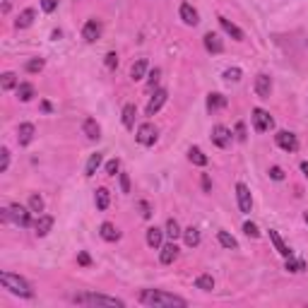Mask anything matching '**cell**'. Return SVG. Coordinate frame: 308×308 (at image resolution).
I'll use <instances>...</instances> for the list:
<instances>
[{
  "mask_svg": "<svg viewBox=\"0 0 308 308\" xmlns=\"http://www.w3.org/2000/svg\"><path fill=\"white\" fill-rule=\"evenodd\" d=\"M140 301L145 306H152V308H171V306H188V301L176 296V294H169V292H161V289H145L140 294Z\"/></svg>",
  "mask_w": 308,
  "mask_h": 308,
  "instance_id": "cell-1",
  "label": "cell"
},
{
  "mask_svg": "<svg viewBox=\"0 0 308 308\" xmlns=\"http://www.w3.org/2000/svg\"><path fill=\"white\" fill-rule=\"evenodd\" d=\"M0 282H3V286H5L8 292L17 294V296H22V299H32V296H34L29 282H27L24 277H19V275H12V272H0Z\"/></svg>",
  "mask_w": 308,
  "mask_h": 308,
  "instance_id": "cell-2",
  "label": "cell"
},
{
  "mask_svg": "<svg viewBox=\"0 0 308 308\" xmlns=\"http://www.w3.org/2000/svg\"><path fill=\"white\" fill-rule=\"evenodd\" d=\"M75 303L79 306H109V308H123L126 303L116 296H104V294H77V296H72Z\"/></svg>",
  "mask_w": 308,
  "mask_h": 308,
  "instance_id": "cell-3",
  "label": "cell"
},
{
  "mask_svg": "<svg viewBox=\"0 0 308 308\" xmlns=\"http://www.w3.org/2000/svg\"><path fill=\"white\" fill-rule=\"evenodd\" d=\"M3 219L5 221H15L17 227H29L32 224V217H29V210L22 205H10L5 212H3Z\"/></svg>",
  "mask_w": 308,
  "mask_h": 308,
  "instance_id": "cell-4",
  "label": "cell"
},
{
  "mask_svg": "<svg viewBox=\"0 0 308 308\" xmlns=\"http://www.w3.org/2000/svg\"><path fill=\"white\" fill-rule=\"evenodd\" d=\"M137 142L145 145V147H152V145L157 142V128L152 126V123H142V126L137 128Z\"/></svg>",
  "mask_w": 308,
  "mask_h": 308,
  "instance_id": "cell-5",
  "label": "cell"
},
{
  "mask_svg": "<svg viewBox=\"0 0 308 308\" xmlns=\"http://www.w3.org/2000/svg\"><path fill=\"white\" fill-rule=\"evenodd\" d=\"M275 142L282 147V150L286 152H296L299 150V140H296V135L289 133V130H279V133L275 135Z\"/></svg>",
  "mask_w": 308,
  "mask_h": 308,
  "instance_id": "cell-6",
  "label": "cell"
},
{
  "mask_svg": "<svg viewBox=\"0 0 308 308\" xmlns=\"http://www.w3.org/2000/svg\"><path fill=\"white\" fill-rule=\"evenodd\" d=\"M253 126L258 133H265V130H270V128L275 126V120H272V116H270L268 111L253 109Z\"/></svg>",
  "mask_w": 308,
  "mask_h": 308,
  "instance_id": "cell-7",
  "label": "cell"
},
{
  "mask_svg": "<svg viewBox=\"0 0 308 308\" xmlns=\"http://www.w3.org/2000/svg\"><path fill=\"white\" fill-rule=\"evenodd\" d=\"M236 198H238V207H241V212H251L253 210V198H251V190L245 183H238L236 186Z\"/></svg>",
  "mask_w": 308,
  "mask_h": 308,
  "instance_id": "cell-8",
  "label": "cell"
},
{
  "mask_svg": "<svg viewBox=\"0 0 308 308\" xmlns=\"http://www.w3.org/2000/svg\"><path fill=\"white\" fill-rule=\"evenodd\" d=\"M212 142L221 150H227L231 145V130L227 126H214L212 128Z\"/></svg>",
  "mask_w": 308,
  "mask_h": 308,
  "instance_id": "cell-9",
  "label": "cell"
},
{
  "mask_svg": "<svg viewBox=\"0 0 308 308\" xmlns=\"http://www.w3.org/2000/svg\"><path fill=\"white\" fill-rule=\"evenodd\" d=\"M255 92H258L260 99H270V94H272V79H270V75L260 72V75L255 77Z\"/></svg>",
  "mask_w": 308,
  "mask_h": 308,
  "instance_id": "cell-10",
  "label": "cell"
},
{
  "mask_svg": "<svg viewBox=\"0 0 308 308\" xmlns=\"http://www.w3.org/2000/svg\"><path fill=\"white\" fill-rule=\"evenodd\" d=\"M99 36H101V24L96 22V19H89V22L82 27V39L89 41V44H94Z\"/></svg>",
  "mask_w": 308,
  "mask_h": 308,
  "instance_id": "cell-11",
  "label": "cell"
},
{
  "mask_svg": "<svg viewBox=\"0 0 308 308\" xmlns=\"http://www.w3.org/2000/svg\"><path fill=\"white\" fill-rule=\"evenodd\" d=\"M166 99H169L166 89H157V92H154V96L150 99V104H147V116H154V113H157V111L166 104Z\"/></svg>",
  "mask_w": 308,
  "mask_h": 308,
  "instance_id": "cell-12",
  "label": "cell"
},
{
  "mask_svg": "<svg viewBox=\"0 0 308 308\" xmlns=\"http://www.w3.org/2000/svg\"><path fill=\"white\" fill-rule=\"evenodd\" d=\"M270 241H272V245H275V251L279 255H284V258H289V255H292V248L284 243V238L279 236L275 229H270Z\"/></svg>",
  "mask_w": 308,
  "mask_h": 308,
  "instance_id": "cell-13",
  "label": "cell"
},
{
  "mask_svg": "<svg viewBox=\"0 0 308 308\" xmlns=\"http://www.w3.org/2000/svg\"><path fill=\"white\" fill-rule=\"evenodd\" d=\"M34 135H36V130H34L32 123H22V126L17 128V142H19V145H29L34 140Z\"/></svg>",
  "mask_w": 308,
  "mask_h": 308,
  "instance_id": "cell-14",
  "label": "cell"
},
{
  "mask_svg": "<svg viewBox=\"0 0 308 308\" xmlns=\"http://www.w3.org/2000/svg\"><path fill=\"white\" fill-rule=\"evenodd\" d=\"M219 24H221V29H224V32L229 34V36H231L234 41H243V39H245L243 32H241V29H238V27H236L234 22H229L227 17H219Z\"/></svg>",
  "mask_w": 308,
  "mask_h": 308,
  "instance_id": "cell-15",
  "label": "cell"
},
{
  "mask_svg": "<svg viewBox=\"0 0 308 308\" xmlns=\"http://www.w3.org/2000/svg\"><path fill=\"white\" fill-rule=\"evenodd\" d=\"M181 19L186 24H190V27H195V24L200 22V19H198V10L193 8L190 3H183V5H181Z\"/></svg>",
  "mask_w": 308,
  "mask_h": 308,
  "instance_id": "cell-16",
  "label": "cell"
},
{
  "mask_svg": "<svg viewBox=\"0 0 308 308\" xmlns=\"http://www.w3.org/2000/svg\"><path fill=\"white\" fill-rule=\"evenodd\" d=\"M51 227H53V217L51 214H41L39 219H36V224H34L36 236H46L48 231H51Z\"/></svg>",
  "mask_w": 308,
  "mask_h": 308,
  "instance_id": "cell-17",
  "label": "cell"
},
{
  "mask_svg": "<svg viewBox=\"0 0 308 308\" xmlns=\"http://www.w3.org/2000/svg\"><path fill=\"white\" fill-rule=\"evenodd\" d=\"M82 130H85V135H87L89 140H99V137H101V128H99V123H96L94 118L85 120V123H82Z\"/></svg>",
  "mask_w": 308,
  "mask_h": 308,
  "instance_id": "cell-18",
  "label": "cell"
},
{
  "mask_svg": "<svg viewBox=\"0 0 308 308\" xmlns=\"http://www.w3.org/2000/svg\"><path fill=\"white\" fill-rule=\"evenodd\" d=\"M205 48L210 51V53H221L224 51V44H221V39L217 36V34H205Z\"/></svg>",
  "mask_w": 308,
  "mask_h": 308,
  "instance_id": "cell-19",
  "label": "cell"
},
{
  "mask_svg": "<svg viewBox=\"0 0 308 308\" xmlns=\"http://www.w3.org/2000/svg\"><path fill=\"white\" fill-rule=\"evenodd\" d=\"M176 258H178V248H176V243H166L164 248H161V255H159V260L164 262V265H171Z\"/></svg>",
  "mask_w": 308,
  "mask_h": 308,
  "instance_id": "cell-20",
  "label": "cell"
},
{
  "mask_svg": "<svg viewBox=\"0 0 308 308\" xmlns=\"http://www.w3.org/2000/svg\"><path fill=\"white\" fill-rule=\"evenodd\" d=\"M99 234H101L104 241H118L120 238V231L111 224V221H104L101 224V229H99Z\"/></svg>",
  "mask_w": 308,
  "mask_h": 308,
  "instance_id": "cell-21",
  "label": "cell"
},
{
  "mask_svg": "<svg viewBox=\"0 0 308 308\" xmlns=\"http://www.w3.org/2000/svg\"><path fill=\"white\" fill-rule=\"evenodd\" d=\"M34 17H36V12H34L32 8H29V10H24V12H19V17H17L15 27H17V29H27V27H32Z\"/></svg>",
  "mask_w": 308,
  "mask_h": 308,
  "instance_id": "cell-22",
  "label": "cell"
},
{
  "mask_svg": "<svg viewBox=\"0 0 308 308\" xmlns=\"http://www.w3.org/2000/svg\"><path fill=\"white\" fill-rule=\"evenodd\" d=\"M161 238H164V231L157 229V227H150L147 229V243L152 245V248H159L161 245Z\"/></svg>",
  "mask_w": 308,
  "mask_h": 308,
  "instance_id": "cell-23",
  "label": "cell"
},
{
  "mask_svg": "<svg viewBox=\"0 0 308 308\" xmlns=\"http://www.w3.org/2000/svg\"><path fill=\"white\" fill-rule=\"evenodd\" d=\"M217 238H219V243L224 245V248H229V251H238V241L231 236L229 231H219V234H217Z\"/></svg>",
  "mask_w": 308,
  "mask_h": 308,
  "instance_id": "cell-24",
  "label": "cell"
},
{
  "mask_svg": "<svg viewBox=\"0 0 308 308\" xmlns=\"http://www.w3.org/2000/svg\"><path fill=\"white\" fill-rule=\"evenodd\" d=\"M94 202H96V210H109V202H111L109 190H106V188H99V190H96Z\"/></svg>",
  "mask_w": 308,
  "mask_h": 308,
  "instance_id": "cell-25",
  "label": "cell"
},
{
  "mask_svg": "<svg viewBox=\"0 0 308 308\" xmlns=\"http://www.w3.org/2000/svg\"><path fill=\"white\" fill-rule=\"evenodd\" d=\"M99 166H101V154L96 152V154H92V157H89L87 169H85V176H87V178H92V176L96 174V169H99Z\"/></svg>",
  "mask_w": 308,
  "mask_h": 308,
  "instance_id": "cell-26",
  "label": "cell"
},
{
  "mask_svg": "<svg viewBox=\"0 0 308 308\" xmlns=\"http://www.w3.org/2000/svg\"><path fill=\"white\" fill-rule=\"evenodd\" d=\"M224 106H227V96H221V94H210L207 96V109L210 111L224 109Z\"/></svg>",
  "mask_w": 308,
  "mask_h": 308,
  "instance_id": "cell-27",
  "label": "cell"
},
{
  "mask_svg": "<svg viewBox=\"0 0 308 308\" xmlns=\"http://www.w3.org/2000/svg\"><path fill=\"white\" fill-rule=\"evenodd\" d=\"M145 72H147V60H145V58H140V60L133 65V70H130V77L137 82V79L145 77Z\"/></svg>",
  "mask_w": 308,
  "mask_h": 308,
  "instance_id": "cell-28",
  "label": "cell"
},
{
  "mask_svg": "<svg viewBox=\"0 0 308 308\" xmlns=\"http://www.w3.org/2000/svg\"><path fill=\"white\" fill-rule=\"evenodd\" d=\"M17 96L22 99V101H29L34 96V85H29V82H22V85H17Z\"/></svg>",
  "mask_w": 308,
  "mask_h": 308,
  "instance_id": "cell-29",
  "label": "cell"
},
{
  "mask_svg": "<svg viewBox=\"0 0 308 308\" xmlns=\"http://www.w3.org/2000/svg\"><path fill=\"white\" fill-rule=\"evenodd\" d=\"M183 238H186V243L193 248V245H198L200 243V231L195 229V227H188V229L183 231Z\"/></svg>",
  "mask_w": 308,
  "mask_h": 308,
  "instance_id": "cell-30",
  "label": "cell"
},
{
  "mask_svg": "<svg viewBox=\"0 0 308 308\" xmlns=\"http://www.w3.org/2000/svg\"><path fill=\"white\" fill-rule=\"evenodd\" d=\"M195 286H198V289H202V292H212V289H214L212 275H200L198 279H195Z\"/></svg>",
  "mask_w": 308,
  "mask_h": 308,
  "instance_id": "cell-31",
  "label": "cell"
},
{
  "mask_svg": "<svg viewBox=\"0 0 308 308\" xmlns=\"http://www.w3.org/2000/svg\"><path fill=\"white\" fill-rule=\"evenodd\" d=\"M188 159L193 161V164H198V166H205L207 164V157L202 154V150H200V147H190Z\"/></svg>",
  "mask_w": 308,
  "mask_h": 308,
  "instance_id": "cell-32",
  "label": "cell"
},
{
  "mask_svg": "<svg viewBox=\"0 0 308 308\" xmlns=\"http://www.w3.org/2000/svg\"><path fill=\"white\" fill-rule=\"evenodd\" d=\"M0 87L5 89V92L15 89L17 87V75H15V72H5V75H3V79H0Z\"/></svg>",
  "mask_w": 308,
  "mask_h": 308,
  "instance_id": "cell-33",
  "label": "cell"
},
{
  "mask_svg": "<svg viewBox=\"0 0 308 308\" xmlns=\"http://www.w3.org/2000/svg\"><path fill=\"white\" fill-rule=\"evenodd\" d=\"M166 234H169V238H171V241H176V238L181 236L183 231H181V227H178V221H176V219L166 221Z\"/></svg>",
  "mask_w": 308,
  "mask_h": 308,
  "instance_id": "cell-34",
  "label": "cell"
},
{
  "mask_svg": "<svg viewBox=\"0 0 308 308\" xmlns=\"http://www.w3.org/2000/svg\"><path fill=\"white\" fill-rule=\"evenodd\" d=\"M133 123H135V106L133 104H128L126 109H123V126L133 128Z\"/></svg>",
  "mask_w": 308,
  "mask_h": 308,
  "instance_id": "cell-35",
  "label": "cell"
},
{
  "mask_svg": "<svg viewBox=\"0 0 308 308\" xmlns=\"http://www.w3.org/2000/svg\"><path fill=\"white\" fill-rule=\"evenodd\" d=\"M286 270H289V272H303V270H306V262L294 260L292 255H289V258H286Z\"/></svg>",
  "mask_w": 308,
  "mask_h": 308,
  "instance_id": "cell-36",
  "label": "cell"
},
{
  "mask_svg": "<svg viewBox=\"0 0 308 308\" xmlns=\"http://www.w3.org/2000/svg\"><path fill=\"white\" fill-rule=\"evenodd\" d=\"M29 210H32V212H44V198H41V195H36V193H34L32 198H29Z\"/></svg>",
  "mask_w": 308,
  "mask_h": 308,
  "instance_id": "cell-37",
  "label": "cell"
},
{
  "mask_svg": "<svg viewBox=\"0 0 308 308\" xmlns=\"http://www.w3.org/2000/svg\"><path fill=\"white\" fill-rule=\"evenodd\" d=\"M243 231H245V236H251V238H258V236H260V231H258V227H255L253 221H245V224H243Z\"/></svg>",
  "mask_w": 308,
  "mask_h": 308,
  "instance_id": "cell-38",
  "label": "cell"
},
{
  "mask_svg": "<svg viewBox=\"0 0 308 308\" xmlns=\"http://www.w3.org/2000/svg\"><path fill=\"white\" fill-rule=\"evenodd\" d=\"M27 70H29V72H41V70H44V60H41V58L29 60V63H27Z\"/></svg>",
  "mask_w": 308,
  "mask_h": 308,
  "instance_id": "cell-39",
  "label": "cell"
},
{
  "mask_svg": "<svg viewBox=\"0 0 308 308\" xmlns=\"http://www.w3.org/2000/svg\"><path fill=\"white\" fill-rule=\"evenodd\" d=\"M224 79H229V82H238V79H241V70H238V68H229V70L224 72Z\"/></svg>",
  "mask_w": 308,
  "mask_h": 308,
  "instance_id": "cell-40",
  "label": "cell"
},
{
  "mask_svg": "<svg viewBox=\"0 0 308 308\" xmlns=\"http://www.w3.org/2000/svg\"><path fill=\"white\" fill-rule=\"evenodd\" d=\"M118 169H120V161H118V159H111L109 164H106V174L116 176V174H118Z\"/></svg>",
  "mask_w": 308,
  "mask_h": 308,
  "instance_id": "cell-41",
  "label": "cell"
},
{
  "mask_svg": "<svg viewBox=\"0 0 308 308\" xmlns=\"http://www.w3.org/2000/svg\"><path fill=\"white\" fill-rule=\"evenodd\" d=\"M8 164H10V152L3 147V152H0V171H8Z\"/></svg>",
  "mask_w": 308,
  "mask_h": 308,
  "instance_id": "cell-42",
  "label": "cell"
},
{
  "mask_svg": "<svg viewBox=\"0 0 308 308\" xmlns=\"http://www.w3.org/2000/svg\"><path fill=\"white\" fill-rule=\"evenodd\" d=\"M41 8H44V12H53L58 8V0H41Z\"/></svg>",
  "mask_w": 308,
  "mask_h": 308,
  "instance_id": "cell-43",
  "label": "cell"
},
{
  "mask_svg": "<svg viewBox=\"0 0 308 308\" xmlns=\"http://www.w3.org/2000/svg\"><path fill=\"white\" fill-rule=\"evenodd\" d=\"M270 178H275V181H282V178H284V171H282L279 166H272V169H270Z\"/></svg>",
  "mask_w": 308,
  "mask_h": 308,
  "instance_id": "cell-44",
  "label": "cell"
},
{
  "mask_svg": "<svg viewBox=\"0 0 308 308\" xmlns=\"http://www.w3.org/2000/svg\"><path fill=\"white\" fill-rule=\"evenodd\" d=\"M116 65H118V55H116V53H109V55H106V68H109V70H113Z\"/></svg>",
  "mask_w": 308,
  "mask_h": 308,
  "instance_id": "cell-45",
  "label": "cell"
},
{
  "mask_svg": "<svg viewBox=\"0 0 308 308\" xmlns=\"http://www.w3.org/2000/svg\"><path fill=\"white\" fill-rule=\"evenodd\" d=\"M120 188H123V193H130V178H128V174H120Z\"/></svg>",
  "mask_w": 308,
  "mask_h": 308,
  "instance_id": "cell-46",
  "label": "cell"
},
{
  "mask_svg": "<svg viewBox=\"0 0 308 308\" xmlns=\"http://www.w3.org/2000/svg\"><path fill=\"white\" fill-rule=\"evenodd\" d=\"M236 135H238V140H241V142H245V126H243V123H238V126H236Z\"/></svg>",
  "mask_w": 308,
  "mask_h": 308,
  "instance_id": "cell-47",
  "label": "cell"
},
{
  "mask_svg": "<svg viewBox=\"0 0 308 308\" xmlns=\"http://www.w3.org/2000/svg\"><path fill=\"white\" fill-rule=\"evenodd\" d=\"M77 262H79V265H89V262H92V258H89L87 253H79L77 255Z\"/></svg>",
  "mask_w": 308,
  "mask_h": 308,
  "instance_id": "cell-48",
  "label": "cell"
},
{
  "mask_svg": "<svg viewBox=\"0 0 308 308\" xmlns=\"http://www.w3.org/2000/svg\"><path fill=\"white\" fill-rule=\"evenodd\" d=\"M140 210H142V217H152L150 205H147V202H140Z\"/></svg>",
  "mask_w": 308,
  "mask_h": 308,
  "instance_id": "cell-49",
  "label": "cell"
},
{
  "mask_svg": "<svg viewBox=\"0 0 308 308\" xmlns=\"http://www.w3.org/2000/svg\"><path fill=\"white\" fill-rule=\"evenodd\" d=\"M157 79H159V70H157V68H154V70L150 72V85H154Z\"/></svg>",
  "mask_w": 308,
  "mask_h": 308,
  "instance_id": "cell-50",
  "label": "cell"
},
{
  "mask_svg": "<svg viewBox=\"0 0 308 308\" xmlns=\"http://www.w3.org/2000/svg\"><path fill=\"white\" fill-rule=\"evenodd\" d=\"M202 188L210 193V188H212V183H210V176H202Z\"/></svg>",
  "mask_w": 308,
  "mask_h": 308,
  "instance_id": "cell-51",
  "label": "cell"
},
{
  "mask_svg": "<svg viewBox=\"0 0 308 308\" xmlns=\"http://www.w3.org/2000/svg\"><path fill=\"white\" fill-rule=\"evenodd\" d=\"M301 171L306 174V178H308V161H301Z\"/></svg>",
  "mask_w": 308,
  "mask_h": 308,
  "instance_id": "cell-52",
  "label": "cell"
},
{
  "mask_svg": "<svg viewBox=\"0 0 308 308\" xmlns=\"http://www.w3.org/2000/svg\"><path fill=\"white\" fill-rule=\"evenodd\" d=\"M303 219H306V224H308V212H306V214H303Z\"/></svg>",
  "mask_w": 308,
  "mask_h": 308,
  "instance_id": "cell-53",
  "label": "cell"
}]
</instances>
